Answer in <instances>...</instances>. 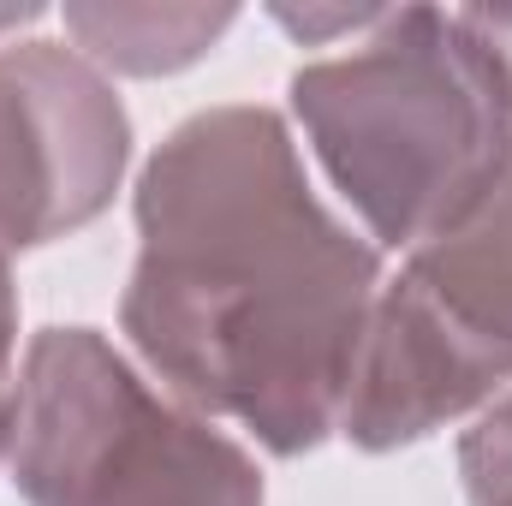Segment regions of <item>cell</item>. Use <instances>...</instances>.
<instances>
[{"instance_id":"cell-1","label":"cell","mask_w":512,"mask_h":506,"mask_svg":"<svg viewBox=\"0 0 512 506\" xmlns=\"http://www.w3.org/2000/svg\"><path fill=\"white\" fill-rule=\"evenodd\" d=\"M137 262L120 328L203 417L251 429L274 459L340 435L382 251L304 179L274 108H203L137 173Z\"/></svg>"},{"instance_id":"cell-2","label":"cell","mask_w":512,"mask_h":506,"mask_svg":"<svg viewBox=\"0 0 512 506\" xmlns=\"http://www.w3.org/2000/svg\"><path fill=\"white\" fill-rule=\"evenodd\" d=\"M292 114L382 251L453 227L512 161V54L477 12L393 6L292 72Z\"/></svg>"},{"instance_id":"cell-3","label":"cell","mask_w":512,"mask_h":506,"mask_svg":"<svg viewBox=\"0 0 512 506\" xmlns=\"http://www.w3.org/2000/svg\"><path fill=\"white\" fill-rule=\"evenodd\" d=\"M6 459L30 506H262L251 453L155 393L96 328L30 340Z\"/></svg>"},{"instance_id":"cell-4","label":"cell","mask_w":512,"mask_h":506,"mask_svg":"<svg viewBox=\"0 0 512 506\" xmlns=\"http://www.w3.org/2000/svg\"><path fill=\"white\" fill-rule=\"evenodd\" d=\"M512 393V161L376 298L340 435L399 453Z\"/></svg>"},{"instance_id":"cell-5","label":"cell","mask_w":512,"mask_h":506,"mask_svg":"<svg viewBox=\"0 0 512 506\" xmlns=\"http://www.w3.org/2000/svg\"><path fill=\"white\" fill-rule=\"evenodd\" d=\"M131 161V114L78 48H0V256L90 227Z\"/></svg>"},{"instance_id":"cell-6","label":"cell","mask_w":512,"mask_h":506,"mask_svg":"<svg viewBox=\"0 0 512 506\" xmlns=\"http://www.w3.org/2000/svg\"><path fill=\"white\" fill-rule=\"evenodd\" d=\"M66 36L96 72H126V78H167L197 66L233 24L239 6H161V0H72Z\"/></svg>"},{"instance_id":"cell-7","label":"cell","mask_w":512,"mask_h":506,"mask_svg":"<svg viewBox=\"0 0 512 506\" xmlns=\"http://www.w3.org/2000/svg\"><path fill=\"white\" fill-rule=\"evenodd\" d=\"M459 477L471 506H512V393H501L459 441Z\"/></svg>"},{"instance_id":"cell-8","label":"cell","mask_w":512,"mask_h":506,"mask_svg":"<svg viewBox=\"0 0 512 506\" xmlns=\"http://www.w3.org/2000/svg\"><path fill=\"white\" fill-rule=\"evenodd\" d=\"M387 6H274L268 18L280 24V30H292L304 48H316V42H328V36H346V30H376L382 24Z\"/></svg>"},{"instance_id":"cell-9","label":"cell","mask_w":512,"mask_h":506,"mask_svg":"<svg viewBox=\"0 0 512 506\" xmlns=\"http://www.w3.org/2000/svg\"><path fill=\"white\" fill-rule=\"evenodd\" d=\"M12 352H18V286H12V262L0 256V459L12 447V405H18Z\"/></svg>"},{"instance_id":"cell-10","label":"cell","mask_w":512,"mask_h":506,"mask_svg":"<svg viewBox=\"0 0 512 506\" xmlns=\"http://www.w3.org/2000/svg\"><path fill=\"white\" fill-rule=\"evenodd\" d=\"M36 18H42V6H0V30H24Z\"/></svg>"}]
</instances>
